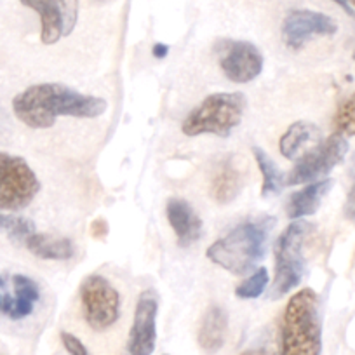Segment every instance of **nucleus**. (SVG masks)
<instances>
[{
    "mask_svg": "<svg viewBox=\"0 0 355 355\" xmlns=\"http://www.w3.org/2000/svg\"><path fill=\"white\" fill-rule=\"evenodd\" d=\"M0 232L8 235L15 244L25 245V242L35 234V223L28 218L16 216L12 213L0 211Z\"/></svg>",
    "mask_w": 355,
    "mask_h": 355,
    "instance_id": "nucleus-21",
    "label": "nucleus"
},
{
    "mask_svg": "<svg viewBox=\"0 0 355 355\" xmlns=\"http://www.w3.org/2000/svg\"><path fill=\"white\" fill-rule=\"evenodd\" d=\"M167 51H169V47L164 46V44H155L152 49L153 56L155 58H166L167 56Z\"/></svg>",
    "mask_w": 355,
    "mask_h": 355,
    "instance_id": "nucleus-28",
    "label": "nucleus"
},
{
    "mask_svg": "<svg viewBox=\"0 0 355 355\" xmlns=\"http://www.w3.org/2000/svg\"><path fill=\"white\" fill-rule=\"evenodd\" d=\"M40 182L23 157L0 152V211L18 213L25 209L37 193Z\"/></svg>",
    "mask_w": 355,
    "mask_h": 355,
    "instance_id": "nucleus-6",
    "label": "nucleus"
},
{
    "mask_svg": "<svg viewBox=\"0 0 355 355\" xmlns=\"http://www.w3.org/2000/svg\"><path fill=\"white\" fill-rule=\"evenodd\" d=\"M241 355H274L270 350H265V348H256V350H245Z\"/></svg>",
    "mask_w": 355,
    "mask_h": 355,
    "instance_id": "nucleus-30",
    "label": "nucleus"
},
{
    "mask_svg": "<svg viewBox=\"0 0 355 355\" xmlns=\"http://www.w3.org/2000/svg\"><path fill=\"white\" fill-rule=\"evenodd\" d=\"M25 248L28 249L32 254H35L40 259H70L73 256L75 249L70 239L67 237H56V235L49 234H35L25 242Z\"/></svg>",
    "mask_w": 355,
    "mask_h": 355,
    "instance_id": "nucleus-19",
    "label": "nucleus"
},
{
    "mask_svg": "<svg viewBox=\"0 0 355 355\" xmlns=\"http://www.w3.org/2000/svg\"><path fill=\"white\" fill-rule=\"evenodd\" d=\"M347 152L348 141L345 136L334 132L296 160V166L286 176V185L296 187L326 180L327 174L345 159Z\"/></svg>",
    "mask_w": 355,
    "mask_h": 355,
    "instance_id": "nucleus-8",
    "label": "nucleus"
},
{
    "mask_svg": "<svg viewBox=\"0 0 355 355\" xmlns=\"http://www.w3.org/2000/svg\"><path fill=\"white\" fill-rule=\"evenodd\" d=\"M2 288H4V279L0 277V289H2Z\"/></svg>",
    "mask_w": 355,
    "mask_h": 355,
    "instance_id": "nucleus-31",
    "label": "nucleus"
},
{
    "mask_svg": "<svg viewBox=\"0 0 355 355\" xmlns=\"http://www.w3.org/2000/svg\"><path fill=\"white\" fill-rule=\"evenodd\" d=\"M348 2H350V4L354 6V9H355V0H348Z\"/></svg>",
    "mask_w": 355,
    "mask_h": 355,
    "instance_id": "nucleus-33",
    "label": "nucleus"
},
{
    "mask_svg": "<svg viewBox=\"0 0 355 355\" xmlns=\"http://www.w3.org/2000/svg\"><path fill=\"white\" fill-rule=\"evenodd\" d=\"M91 235H93L94 239H103L108 235V223L105 220H94L93 223H91Z\"/></svg>",
    "mask_w": 355,
    "mask_h": 355,
    "instance_id": "nucleus-27",
    "label": "nucleus"
},
{
    "mask_svg": "<svg viewBox=\"0 0 355 355\" xmlns=\"http://www.w3.org/2000/svg\"><path fill=\"white\" fill-rule=\"evenodd\" d=\"M157 312L159 300L152 289L139 295L136 303L135 319L129 331L128 352L129 355H152L157 343Z\"/></svg>",
    "mask_w": 355,
    "mask_h": 355,
    "instance_id": "nucleus-11",
    "label": "nucleus"
},
{
    "mask_svg": "<svg viewBox=\"0 0 355 355\" xmlns=\"http://www.w3.org/2000/svg\"><path fill=\"white\" fill-rule=\"evenodd\" d=\"M244 187V174L232 157L218 166L211 180V196L221 206L234 202Z\"/></svg>",
    "mask_w": 355,
    "mask_h": 355,
    "instance_id": "nucleus-15",
    "label": "nucleus"
},
{
    "mask_svg": "<svg viewBox=\"0 0 355 355\" xmlns=\"http://www.w3.org/2000/svg\"><path fill=\"white\" fill-rule=\"evenodd\" d=\"M322 320L320 302L313 289L305 288L289 298L282 315L281 355H320Z\"/></svg>",
    "mask_w": 355,
    "mask_h": 355,
    "instance_id": "nucleus-3",
    "label": "nucleus"
},
{
    "mask_svg": "<svg viewBox=\"0 0 355 355\" xmlns=\"http://www.w3.org/2000/svg\"><path fill=\"white\" fill-rule=\"evenodd\" d=\"M103 98L87 96L63 84H35L16 94L12 112L19 122L32 129L53 128L58 117L96 119L107 112Z\"/></svg>",
    "mask_w": 355,
    "mask_h": 355,
    "instance_id": "nucleus-1",
    "label": "nucleus"
},
{
    "mask_svg": "<svg viewBox=\"0 0 355 355\" xmlns=\"http://www.w3.org/2000/svg\"><path fill=\"white\" fill-rule=\"evenodd\" d=\"M96 2H100V4H107V2H110V0H96Z\"/></svg>",
    "mask_w": 355,
    "mask_h": 355,
    "instance_id": "nucleus-32",
    "label": "nucleus"
},
{
    "mask_svg": "<svg viewBox=\"0 0 355 355\" xmlns=\"http://www.w3.org/2000/svg\"><path fill=\"white\" fill-rule=\"evenodd\" d=\"M61 341H63V347L67 348V352L70 355H89L84 343L77 336H73V334L61 333Z\"/></svg>",
    "mask_w": 355,
    "mask_h": 355,
    "instance_id": "nucleus-25",
    "label": "nucleus"
},
{
    "mask_svg": "<svg viewBox=\"0 0 355 355\" xmlns=\"http://www.w3.org/2000/svg\"><path fill=\"white\" fill-rule=\"evenodd\" d=\"M338 32L331 16L309 9H295L282 23V40L293 51H300L313 37H329Z\"/></svg>",
    "mask_w": 355,
    "mask_h": 355,
    "instance_id": "nucleus-10",
    "label": "nucleus"
},
{
    "mask_svg": "<svg viewBox=\"0 0 355 355\" xmlns=\"http://www.w3.org/2000/svg\"><path fill=\"white\" fill-rule=\"evenodd\" d=\"M334 125L341 136H355V93L338 108Z\"/></svg>",
    "mask_w": 355,
    "mask_h": 355,
    "instance_id": "nucleus-23",
    "label": "nucleus"
},
{
    "mask_svg": "<svg viewBox=\"0 0 355 355\" xmlns=\"http://www.w3.org/2000/svg\"><path fill=\"white\" fill-rule=\"evenodd\" d=\"M25 8L35 11L40 18V40L46 46H53L63 37L60 0H19Z\"/></svg>",
    "mask_w": 355,
    "mask_h": 355,
    "instance_id": "nucleus-18",
    "label": "nucleus"
},
{
    "mask_svg": "<svg viewBox=\"0 0 355 355\" xmlns=\"http://www.w3.org/2000/svg\"><path fill=\"white\" fill-rule=\"evenodd\" d=\"M333 182L331 180H320V182L309 183L303 190L293 193L288 200L286 213L291 220H302L305 216H312L322 204L324 197L329 193Z\"/></svg>",
    "mask_w": 355,
    "mask_h": 355,
    "instance_id": "nucleus-16",
    "label": "nucleus"
},
{
    "mask_svg": "<svg viewBox=\"0 0 355 355\" xmlns=\"http://www.w3.org/2000/svg\"><path fill=\"white\" fill-rule=\"evenodd\" d=\"M252 155H254L256 164H258L259 171L263 176V187H261V196L270 197L281 193L282 187L286 185V178L282 171L279 169L277 164L272 160V157L259 146L252 148Z\"/></svg>",
    "mask_w": 355,
    "mask_h": 355,
    "instance_id": "nucleus-20",
    "label": "nucleus"
},
{
    "mask_svg": "<svg viewBox=\"0 0 355 355\" xmlns=\"http://www.w3.org/2000/svg\"><path fill=\"white\" fill-rule=\"evenodd\" d=\"M214 51L223 75L235 84H248L261 73L263 54L254 44L223 39L218 40Z\"/></svg>",
    "mask_w": 355,
    "mask_h": 355,
    "instance_id": "nucleus-9",
    "label": "nucleus"
},
{
    "mask_svg": "<svg viewBox=\"0 0 355 355\" xmlns=\"http://www.w3.org/2000/svg\"><path fill=\"white\" fill-rule=\"evenodd\" d=\"M228 333V313L223 306L213 305L209 306L202 317V322L199 326V333H197V341L199 347L202 348L206 354H216L223 348L225 340H227Z\"/></svg>",
    "mask_w": 355,
    "mask_h": 355,
    "instance_id": "nucleus-14",
    "label": "nucleus"
},
{
    "mask_svg": "<svg viewBox=\"0 0 355 355\" xmlns=\"http://www.w3.org/2000/svg\"><path fill=\"white\" fill-rule=\"evenodd\" d=\"M312 234V223L305 220H295L279 235L275 242V277L270 298H282L300 286L305 274L303 249Z\"/></svg>",
    "mask_w": 355,
    "mask_h": 355,
    "instance_id": "nucleus-5",
    "label": "nucleus"
},
{
    "mask_svg": "<svg viewBox=\"0 0 355 355\" xmlns=\"http://www.w3.org/2000/svg\"><path fill=\"white\" fill-rule=\"evenodd\" d=\"M61 23H63V37L73 32L78 19V0H60Z\"/></svg>",
    "mask_w": 355,
    "mask_h": 355,
    "instance_id": "nucleus-24",
    "label": "nucleus"
},
{
    "mask_svg": "<svg viewBox=\"0 0 355 355\" xmlns=\"http://www.w3.org/2000/svg\"><path fill=\"white\" fill-rule=\"evenodd\" d=\"M354 60H355V54H354Z\"/></svg>",
    "mask_w": 355,
    "mask_h": 355,
    "instance_id": "nucleus-35",
    "label": "nucleus"
},
{
    "mask_svg": "<svg viewBox=\"0 0 355 355\" xmlns=\"http://www.w3.org/2000/svg\"><path fill=\"white\" fill-rule=\"evenodd\" d=\"M268 281H270V275H268V270L265 266H259L252 272V275H249L244 282L237 286L235 289V296L241 300H256L265 293L266 286H268Z\"/></svg>",
    "mask_w": 355,
    "mask_h": 355,
    "instance_id": "nucleus-22",
    "label": "nucleus"
},
{
    "mask_svg": "<svg viewBox=\"0 0 355 355\" xmlns=\"http://www.w3.org/2000/svg\"><path fill=\"white\" fill-rule=\"evenodd\" d=\"M166 214L180 248H190L199 241L202 235V220L196 213L192 204L187 202L185 199L173 197L167 200Z\"/></svg>",
    "mask_w": 355,
    "mask_h": 355,
    "instance_id": "nucleus-12",
    "label": "nucleus"
},
{
    "mask_svg": "<svg viewBox=\"0 0 355 355\" xmlns=\"http://www.w3.org/2000/svg\"><path fill=\"white\" fill-rule=\"evenodd\" d=\"M12 286H15V296H4L2 298V309L0 312L12 320H21L32 315L35 303L40 298V289L33 279L26 275H12Z\"/></svg>",
    "mask_w": 355,
    "mask_h": 355,
    "instance_id": "nucleus-13",
    "label": "nucleus"
},
{
    "mask_svg": "<svg viewBox=\"0 0 355 355\" xmlns=\"http://www.w3.org/2000/svg\"><path fill=\"white\" fill-rule=\"evenodd\" d=\"M345 216L355 223V183L352 185L350 192H348L347 200H345Z\"/></svg>",
    "mask_w": 355,
    "mask_h": 355,
    "instance_id": "nucleus-26",
    "label": "nucleus"
},
{
    "mask_svg": "<svg viewBox=\"0 0 355 355\" xmlns=\"http://www.w3.org/2000/svg\"><path fill=\"white\" fill-rule=\"evenodd\" d=\"M245 107L248 101L242 93L211 94L183 121V135H214L227 138L242 122Z\"/></svg>",
    "mask_w": 355,
    "mask_h": 355,
    "instance_id": "nucleus-4",
    "label": "nucleus"
},
{
    "mask_svg": "<svg viewBox=\"0 0 355 355\" xmlns=\"http://www.w3.org/2000/svg\"><path fill=\"white\" fill-rule=\"evenodd\" d=\"M275 218L259 216L242 221L223 239L207 248V258L230 272L232 275H245L256 268L265 256Z\"/></svg>",
    "mask_w": 355,
    "mask_h": 355,
    "instance_id": "nucleus-2",
    "label": "nucleus"
},
{
    "mask_svg": "<svg viewBox=\"0 0 355 355\" xmlns=\"http://www.w3.org/2000/svg\"><path fill=\"white\" fill-rule=\"evenodd\" d=\"M2 298H4V296H0V309H2Z\"/></svg>",
    "mask_w": 355,
    "mask_h": 355,
    "instance_id": "nucleus-34",
    "label": "nucleus"
},
{
    "mask_svg": "<svg viewBox=\"0 0 355 355\" xmlns=\"http://www.w3.org/2000/svg\"><path fill=\"white\" fill-rule=\"evenodd\" d=\"M320 139V129L306 121H298L286 129L279 141L282 157L289 160H298L303 153L309 152V146Z\"/></svg>",
    "mask_w": 355,
    "mask_h": 355,
    "instance_id": "nucleus-17",
    "label": "nucleus"
},
{
    "mask_svg": "<svg viewBox=\"0 0 355 355\" xmlns=\"http://www.w3.org/2000/svg\"><path fill=\"white\" fill-rule=\"evenodd\" d=\"M82 313L94 331H107L121 317V296L108 279L91 274L80 284Z\"/></svg>",
    "mask_w": 355,
    "mask_h": 355,
    "instance_id": "nucleus-7",
    "label": "nucleus"
},
{
    "mask_svg": "<svg viewBox=\"0 0 355 355\" xmlns=\"http://www.w3.org/2000/svg\"><path fill=\"white\" fill-rule=\"evenodd\" d=\"M333 2H334V4L340 6V8L343 9V11L347 12V15L354 16V11H352V6H350V2H348V0H333Z\"/></svg>",
    "mask_w": 355,
    "mask_h": 355,
    "instance_id": "nucleus-29",
    "label": "nucleus"
}]
</instances>
